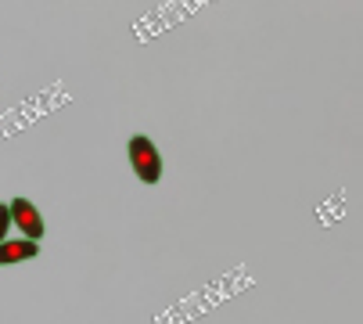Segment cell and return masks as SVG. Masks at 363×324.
<instances>
[{
  "instance_id": "1",
  "label": "cell",
  "mask_w": 363,
  "mask_h": 324,
  "mask_svg": "<svg viewBox=\"0 0 363 324\" xmlns=\"http://www.w3.org/2000/svg\"><path fill=\"white\" fill-rule=\"evenodd\" d=\"M130 166H133V173H137L144 184H159V177H162L159 148H155L144 134H137V137L130 141Z\"/></svg>"
},
{
  "instance_id": "2",
  "label": "cell",
  "mask_w": 363,
  "mask_h": 324,
  "mask_svg": "<svg viewBox=\"0 0 363 324\" xmlns=\"http://www.w3.org/2000/svg\"><path fill=\"white\" fill-rule=\"evenodd\" d=\"M8 212H11L15 227H22V234H26V238H33V242H40V238H43V216L36 212V205H33V202L15 198V202L8 205Z\"/></svg>"
},
{
  "instance_id": "3",
  "label": "cell",
  "mask_w": 363,
  "mask_h": 324,
  "mask_svg": "<svg viewBox=\"0 0 363 324\" xmlns=\"http://www.w3.org/2000/svg\"><path fill=\"white\" fill-rule=\"evenodd\" d=\"M40 249L33 238H18V242H0V266L8 263H22V259H33Z\"/></svg>"
},
{
  "instance_id": "4",
  "label": "cell",
  "mask_w": 363,
  "mask_h": 324,
  "mask_svg": "<svg viewBox=\"0 0 363 324\" xmlns=\"http://www.w3.org/2000/svg\"><path fill=\"white\" fill-rule=\"evenodd\" d=\"M8 227H11V212H8V205H0V242H4Z\"/></svg>"
}]
</instances>
